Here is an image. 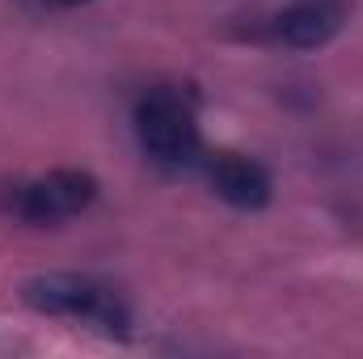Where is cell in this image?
Returning <instances> with one entry per match:
<instances>
[{
  "label": "cell",
  "instance_id": "277c9868",
  "mask_svg": "<svg viewBox=\"0 0 363 359\" xmlns=\"http://www.w3.org/2000/svg\"><path fill=\"white\" fill-rule=\"evenodd\" d=\"M351 0H287L271 17V38L287 51H317L347 26Z\"/></svg>",
  "mask_w": 363,
  "mask_h": 359
},
{
  "label": "cell",
  "instance_id": "5b68a950",
  "mask_svg": "<svg viewBox=\"0 0 363 359\" xmlns=\"http://www.w3.org/2000/svg\"><path fill=\"white\" fill-rule=\"evenodd\" d=\"M207 186L216 190V199H224L237 211H258L274 194L271 170L245 153H233V148L207 157Z\"/></svg>",
  "mask_w": 363,
  "mask_h": 359
},
{
  "label": "cell",
  "instance_id": "8992f818",
  "mask_svg": "<svg viewBox=\"0 0 363 359\" xmlns=\"http://www.w3.org/2000/svg\"><path fill=\"white\" fill-rule=\"evenodd\" d=\"M43 4H60V9H72V4H85V0H43Z\"/></svg>",
  "mask_w": 363,
  "mask_h": 359
},
{
  "label": "cell",
  "instance_id": "3957f363",
  "mask_svg": "<svg viewBox=\"0 0 363 359\" xmlns=\"http://www.w3.org/2000/svg\"><path fill=\"white\" fill-rule=\"evenodd\" d=\"M97 190L101 186L89 170H51V174L9 186L4 207L26 224H64V220H77L81 211H89Z\"/></svg>",
  "mask_w": 363,
  "mask_h": 359
},
{
  "label": "cell",
  "instance_id": "7a4b0ae2",
  "mask_svg": "<svg viewBox=\"0 0 363 359\" xmlns=\"http://www.w3.org/2000/svg\"><path fill=\"white\" fill-rule=\"evenodd\" d=\"M135 140H140L144 157H152L165 170L194 165L199 153H203L194 110L174 89H152L135 101Z\"/></svg>",
  "mask_w": 363,
  "mask_h": 359
},
{
  "label": "cell",
  "instance_id": "6da1fadb",
  "mask_svg": "<svg viewBox=\"0 0 363 359\" xmlns=\"http://www.w3.org/2000/svg\"><path fill=\"white\" fill-rule=\"evenodd\" d=\"M26 304L34 313H47V317H68V321H85L101 334H127L131 330V309L127 300L93 279V275H77V270H47V275H34L26 279L21 287Z\"/></svg>",
  "mask_w": 363,
  "mask_h": 359
}]
</instances>
